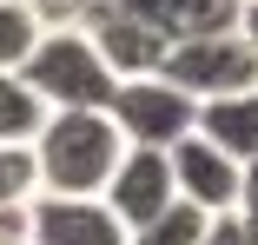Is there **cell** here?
Wrapping results in <instances>:
<instances>
[{
	"label": "cell",
	"mask_w": 258,
	"mask_h": 245,
	"mask_svg": "<svg viewBox=\"0 0 258 245\" xmlns=\"http://www.w3.org/2000/svg\"><path fill=\"white\" fill-rule=\"evenodd\" d=\"M27 146L40 166V192H60V199H99L113 166L126 159V139L106 113H46Z\"/></svg>",
	"instance_id": "1"
},
{
	"label": "cell",
	"mask_w": 258,
	"mask_h": 245,
	"mask_svg": "<svg viewBox=\"0 0 258 245\" xmlns=\"http://www.w3.org/2000/svg\"><path fill=\"white\" fill-rule=\"evenodd\" d=\"M20 80L46 113H106L119 86L99 60V46L86 40V27H46L33 40V53L20 60Z\"/></svg>",
	"instance_id": "2"
},
{
	"label": "cell",
	"mask_w": 258,
	"mask_h": 245,
	"mask_svg": "<svg viewBox=\"0 0 258 245\" xmlns=\"http://www.w3.org/2000/svg\"><path fill=\"white\" fill-rule=\"evenodd\" d=\"M106 119L119 126L126 146L172 153V146L192 139V126H199V100H185V93H179L166 73H139V80H119V86H113Z\"/></svg>",
	"instance_id": "3"
},
{
	"label": "cell",
	"mask_w": 258,
	"mask_h": 245,
	"mask_svg": "<svg viewBox=\"0 0 258 245\" xmlns=\"http://www.w3.org/2000/svg\"><path fill=\"white\" fill-rule=\"evenodd\" d=\"M185 100H232V93H251L258 86V53L245 46V33H205V40H179L166 46V67H159Z\"/></svg>",
	"instance_id": "4"
},
{
	"label": "cell",
	"mask_w": 258,
	"mask_h": 245,
	"mask_svg": "<svg viewBox=\"0 0 258 245\" xmlns=\"http://www.w3.org/2000/svg\"><path fill=\"white\" fill-rule=\"evenodd\" d=\"M166 166H172V199H179V206H192V212H205V219L238 212V159H225L219 146H205L199 133L172 146Z\"/></svg>",
	"instance_id": "5"
},
{
	"label": "cell",
	"mask_w": 258,
	"mask_h": 245,
	"mask_svg": "<svg viewBox=\"0 0 258 245\" xmlns=\"http://www.w3.org/2000/svg\"><path fill=\"white\" fill-rule=\"evenodd\" d=\"M106 212L126 225V232H139V225H152L166 206H179L172 199V166H166V153H146V146H126V159L113 166V179H106Z\"/></svg>",
	"instance_id": "6"
},
{
	"label": "cell",
	"mask_w": 258,
	"mask_h": 245,
	"mask_svg": "<svg viewBox=\"0 0 258 245\" xmlns=\"http://www.w3.org/2000/svg\"><path fill=\"white\" fill-rule=\"evenodd\" d=\"M27 238L33 245H126V225L106 212V199H60L40 192L27 206Z\"/></svg>",
	"instance_id": "7"
},
{
	"label": "cell",
	"mask_w": 258,
	"mask_h": 245,
	"mask_svg": "<svg viewBox=\"0 0 258 245\" xmlns=\"http://www.w3.org/2000/svg\"><path fill=\"white\" fill-rule=\"evenodd\" d=\"M86 40L99 46V60H106L113 80H139V73H159L166 67V40L152 33L146 20H133L126 7H113V0L86 20Z\"/></svg>",
	"instance_id": "8"
},
{
	"label": "cell",
	"mask_w": 258,
	"mask_h": 245,
	"mask_svg": "<svg viewBox=\"0 0 258 245\" xmlns=\"http://www.w3.org/2000/svg\"><path fill=\"white\" fill-rule=\"evenodd\" d=\"M133 20H146L166 46L179 40H205V33H232L238 27V0H113Z\"/></svg>",
	"instance_id": "9"
},
{
	"label": "cell",
	"mask_w": 258,
	"mask_h": 245,
	"mask_svg": "<svg viewBox=\"0 0 258 245\" xmlns=\"http://www.w3.org/2000/svg\"><path fill=\"white\" fill-rule=\"evenodd\" d=\"M205 146H219L225 159H258V86L251 93H232V100H205L199 106V126H192Z\"/></svg>",
	"instance_id": "10"
},
{
	"label": "cell",
	"mask_w": 258,
	"mask_h": 245,
	"mask_svg": "<svg viewBox=\"0 0 258 245\" xmlns=\"http://www.w3.org/2000/svg\"><path fill=\"white\" fill-rule=\"evenodd\" d=\"M40 119H46V106L27 93V80L20 73H0V146H27L40 133Z\"/></svg>",
	"instance_id": "11"
},
{
	"label": "cell",
	"mask_w": 258,
	"mask_h": 245,
	"mask_svg": "<svg viewBox=\"0 0 258 245\" xmlns=\"http://www.w3.org/2000/svg\"><path fill=\"white\" fill-rule=\"evenodd\" d=\"M40 33H46V27L33 20L27 0H0V73H20V60L33 53Z\"/></svg>",
	"instance_id": "12"
},
{
	"label": "cell",
	"mask_w": 258,
	"mask_h": 245,
	"mask_svg": "<svg viewBox=\"0 0 258 245\" xmlns=\"http://www.w3.org/2000/svg\"><path fill=\"white\" fill-rule=\"evenodd\" d=\"M199 238H205V212H192V206H166L152 225L126 232V245H199Z\"/></svg>",
	"instance_id": "13"
},
{
	"label": "cell",
	"mask_w": 258,
	"mask_h": 245,
	"mask_svg": "<svg viewBox=\"0 0 258 245\" xmlns=\"http://www.w3.org/2000/svg\"><path fill=\"white\" fill-rule=\"evenodd\" d=\"M33 199H40L33 146H0V206H33Z\"/></svg>",
	"instance_id": "14"
},
{
	"label": "cell",
	"mask_w": 258,
	"mask_h": 245,
	"mask_svg": "<svg viewBox=\"0 0 258 245\" xmlns=\"http://www.w3.org/2000/svg\"><path fill=\"white\" fill-rule=\"evenodd\" d=\"M27 7H33L40 27H86L99 7H106V0H27Z\"/></svg>",
	"instance_id": "15"
},
{
	"label": "cell",
	"mask_w": 258,
	"mask_h": 245,
	"mask_svg": "<svg viewBox=\"0 0 258 245\" xmlns=\"http://www.w3.org/2000/svg\"><path fill=\"white\" fill-rule=\"evenodd\" d=\"M0 245H33L27 238V206H0Z\"/></svg>",
	"instance_id": "16"
},
{
	"label": "cell",
	"mask_w": 258,
	"mask_h": 245,
	"mask_svg": "<svg viewBox=\"0 0 258 245\" xmlns=\"http://www.w3.org/2000/svg\"><path fill=\"white\" fill-rule=\"evenodd\" d=\"M199 245H245V232H238L232 212H219V219H205V238H199Z\"/></svg>",
	"instance_id": "17"
},
{
	"label": "cell",
	"mask_w": 258,
	"mask_h": 245,
	"mask_svg": "<svg viewBox=\"0 0 258 245\" xmlns=\"http://www.w3.org/2000/svg\"><path fill=\"white\" fill-rule=\"evenodd\" d=\"M238 212H258V159L238 166Z\"/></svg>",
	"instance_id": "18"
},
{
	"label": "cell",
	"mask_w": 258,
	"mask_h": 245,
	"mask_svg": "<svg viewBox=\"0 0 258 245\" xmlns=\"http://www.w3.org/2000/svg\"><path fill=\"white\" fill-rule=\"evenodd\" d=\"M238 33H245V46L258 53V0H245V7H238Z\"/></svg>",
	"instance_id": "19"
},
{
	"label": "cell",
	"mask_w": 258,
	"mask_h": 245,
	"mask_svg": "<svg viewBox=\"0 0 258 245\" xmlns=\"http://www.w3.org/2000/svg\"><path fill=\"white\" fill-rule=\"evenodd\" d=\"M238 219V232H245V245H258V212H232Z\"/></svg>",
	"instance_id": "20"
},
{
	"label": "cell",
	"mask_w": 258,
	"mask_h": 245,
	"mask_svg": "<svg viewBox=\"0 0 258 245\" xmlns=\"http://www.w3.org/2000/svg\"><path fill=\"white\" fill-rule=\"evenodd\" d=\"M238 7H245V0H238Z\"/></svg>",
	"instance_id": "21"
}]
</instances>
